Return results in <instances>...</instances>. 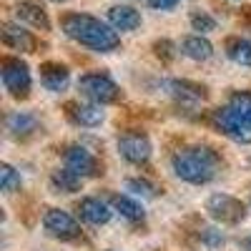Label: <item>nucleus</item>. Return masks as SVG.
<instances>
[{"label":"nucleus","mask_w":251,"mask_h":251,"mask_svg":"<svg viewBox=\"0 0 251 251\" xmlns=\"http://www.w3.org/2000/svg\"><path fill=\"white\" fill-rule=\"evenodd\" d=\"M0 188H3L5 194H13L15 188H20V174L8 163L0 166Z\"/></svg>","instance_id":"5701e85b"},{"label":"nucleus","mask_w":251,"mask_h":251,"mask_svg":"<svg viewBox=\"0 0 251 251\" xmlns=\"http://www.w3.org/2000/svg\"><path fill=\"white\" fill-rule=\"evenodd\" d=\"M63 158H66L68 169L75 171L78 176H98L100 174V166H98L96 156L88 149H83V146H71V149H66Z\"/></svg>","instance_id":"1a4fd4ad"},{"label":"nucleus","mask_w":251,"mask_h":251,"mask_svg":"<svg viewBox=\"0 0 251 251\" xmlns=\"http://www.w3.org/2000/svg\"><path fill=\"white\" fill-rule=\"evenodd\" d=\"M118 151L128 163L143 166L151 158V141L143 133H126V136L118 138Z\"/></svg>","instance_id":"6e6552de"},{"label":"nucleus","mask_w":251,"mask_h":251,"mask_svg":"<svg viewBox=\"0 0 251 251\" xmlns=\"http://www.w3.org/2000/svg\"><path fill=\"white\" fill-rule=\"evenodd\" d=\"M0 78L3 86L13 98H25L30 93V71L25 63H20L18 58H5L0 66Z\"/></svg>","instance_id":"39448f33"},{"label":"nucleus","mask_w":251,"mask_h":251,"mask_svg":"<svg viewBox=\"0 0 251 251\" xmlns=\"http://www.w3.org/2000/svg\"><path fill=\"white\" fill-rule=\"evenodd\" d=\"M201 241L208 249H219L224 244V236H221V231H216V228H203V231H201Z\"/></svg>","instance_id":"bb28decb"},{"label":"nucleus","mask_w":251,"mask_h":251,"mask_svg":"<svg viewBox=\"0 0 251 251\" xmlns=\"http://www.w3.org/2000/svg\"><path fill=\"white\" fill-rule=\"evenodd\" d=\"M206 211L211 214V219H216L221 224H231V226L241 224L246 219V206L228 194H214L206 201Z\"/></svg>","instance_id":"423d86ee"},{"label":"nucleus","mask_w":251,"mask_h":251,"mask_svg":"<svg viewBox=\"0 0 251 251\" xmlns=\"http://www.w3.org/2000/svg\"><path fill=\"white\" fill-rule=\"evenodd\" d=\"M40 80L48 91H63L71 80V73L60 63H46V66H40Z\"/></svg>","instance_id":"4468645a"},{"label":"nucleus","mask_w":251,"mask_h":251,"mask_svg":"<svg viewBox=\"0 0 251 251\" xmlns=\"http://www.w3.org/2000/svg\"><path fill=\"white\" fill-rule=\"evenodd\" d=\"M80 181H83V176L71 171L68 166L50 174V186L55 188L58 194H75V191H80Z\"/></svg>","instance_id":"a211bd4d"},{"label":"nucleus","mask_w":251,"mask_h":251,"mask_svg":"<svg viewBox=\"0 0 251 251\" xmlns=\"http://www.w3.org/2000/svg\"><path fill=\"white\" fill-rule=\"evenodd\" d=\"M53 3H63V0H53Z\"/></svg>","instance_id":"c756f323"},{"label":"nucleus","mask_w":251,"mask_h":251,"mask_svg":"<svg viewBox=\"0 0 251 251\" xmlns=\"http://www.w3.org/2000/svg\"><path fill=\"white\" fill-rule=\"evenodd\" d=\"M149 5L153 10H174L178 5V0H149Z\"/></svg>","instance_id":"cd10ccee"},{"label":"nucleus","mask_w":251,"mask_h":251,"mask_svg":"<svg viewBox=\"0 0 251 251\" xmlns=\"http://www.w3.org/2000/svg\"><path fill=\"white\" fill-rule=\"evenodd\" d=\"M68 118L83 128H96L103 123L106 113L100 111V103H68Z\"/></svg>","instance_id":"9d476101"},{"label":"nucleus","mask_w":251,"mask_h":251,"mask_svg":"<svg viewBox=\"0 0 251 251\" xmlns=\"http://www.w3.org/2000/svg\"><path fill=\"white\" fill-rule=\"evenodd\" d=\"M111 203H113V208L123 219H128V221H143V208L136 201H131L128 196H113Z\"/></svg>","instance_id":"412c9836"},{"label":"nucleus","mask_w":251,"mask_h":251,"mask_svg":"<svg viewBox=\"0 0 251 251\" xmlns=\"http://www.w3.org/2000/svg\"><path fill=\"white\" fill-rule=\"evenodd\" d=\"M3 43L8 48H13V50H20V53H33L35 46H38L35 38L28 30H23L20 25H15V23H5L3 25Z\"/></svg>","instance_id":"9b49d317"},{"label":"nucleus","mask_w":251,"mask_h":251,"mask_svg":"<svg viewBox=\"0 0 251 251\" xmlns=\"http://www.w3.org/2000/svg\"><path fill=\"white\" fill-rule=\"evenodd\" d=\"M43 228L53 239L60 241H75L80 236V224L68 211H60V208H48L43 216Z\"/></svg>","instance_id":"0eeeda50"},{"label":"nucleus","mask_w":251,"mask_h":251,"mask_svg":"<svg viewBox=\"0 0 251 251\" xmlns=\"http://www.w3.org/2000/svg\"><path fill=\"white\" fill-rule=\"evenodd\" d=\"M246 249H249V251H251V239H246Z\"/></svg>","instance_id":"c85d7f7f"},{"label":"nucleus","mask_w":251,"mask_h":251,"mask_svg":"<svg viewBox=\"0 0 251 251\" xmlns=\"http://www.w3.org/2000/svg\"><path fill=\"white\" fill-rule=\"evenodd\" d=\"M15 15H18V20H23V23H30L33 28L50 30V20H48L46 10L40 8L38 3H20L15 8Z\"/></svg>","instance_id":"dca6fc26"},{"label":"nucleus","mask_w":251,"mask_h":251,"mask_svg":"<svg viewBox=\"0 0 251 251\" xmlns=\"http://www.w3.org/2000/svg\"><path fill=\"white\" fill-rule=\"evenodd\" d=\"M181 53L186 55V58H191V60H208L214 55V46L208 43L206 38H201V35H188L183 43H181Z\"/></svg>","instance_id":"f3484780"},{"label":"nucleus","mask_w":251,"mask_h":251,"mask_svg":"<svg viewBox=\"0 0 251 251\" xmlns=\"http://www.w3.org/2000/svg\"><path fill=\"white\" fill-rule=\"evenodd\" d=\"M214 123L236 143H251V121L236 106H231V103L214 111Z\"/></svg>","instance_id":"7ed1b4c3"},{"label":"nucleus","mask_w":251,"mask_h":251,"mask_svg":"<svg viewBox=\"0 0 251 251\" xmlns=\"http://www.w3.org/2000/svg\"><path fill=\"white\" fill-rule=\"evenodd\" d=\"M63 30H66V35L73 38L75 43L86 46L91 50H98V53H113L121 46V38L111 25H106L103 20L86 15V13L66 15L63 18Z\"/></svg>","instance_id":"f257e3e1"},{"label":"nucleus","mask_w":251,"mask_h":251,"mask_svg":"<svg viewBox=\"0 0 251 251\" xmlns=\"http://www.w3.org/2000/svg\"><path fill=\"white\" fill-rule=\"evenodd\" d=\"M226 55L231 58L236 66L251 68V43L244 38H228L226 40Z\"/></svg>","instance_id":"aec40b11"},{"label":"nucleus","mask_w":251,"mask_h":251,"mask_svg":"<svg viewBox=\"0 0 251 251\" xmlns=\"http://www.w3.org/2000/svg\"><path fill=\"white\" fill-rule=\"evenodd\" d=\"M78 214H80L83 221H88L93 226H103V224L111 221V208L100 199H83L78 203Z\"/></svg>","instance_id":"f8f14e48"},{"label":"nucleus","mask_w":251,"mask_h":251,"mask_svg":"<svg viewBox=\"0 0 251 251\" xmlns=\"http://www.w3.org/2000/svg\"><path fill=\"white\" fill-rule=\"evenodd\" d=\"M231 106H236L251 121V93H234L231 96Z\"/></svg>","instance_id":"a878e982"},{"label":"nucleus","mask_w":251,"mask_h":251,"mask_svg":"<svg viewBox=\"0 0 251 251\" xmlns=\"http://www.w3.org/2000/svg\"><path fill=\"white\" fill-rule=\"evenodd\" d=\"M169 93L178 100H188V103H196V100H203L206 98V88L199 86V83H191V80H169L166 83Z\"/></svg>","instance_id":"2eb2a0df"},{"label":"nucleus","mask_w":251,"mask_h":251,"mask_svg":"<svg viewBox=\"0 0 251 251\" xmlns=\"http://www.w3.org/2000/svg\"><path fill=\"white\" fill-rule=\"evenodd\" d=\"M191 28L199 30V33H211V30H216V20L206 13H194L191 15Z\"/></svg>","instance_id":"b1692460"},{"label":"nucleus","mask_w":251,"mask_h":251,"mask_svg":"<svg viewBox=\"0 0 251 251\" xmlns=\"http://www.w3.org/2000/svg\"><path fill=\"white\" fill-rule=\"evenodd\" d=\"M108 23L116 30H136L141 25V13L131 5H113L108 10Z\"/></svg>","instance_id":"ddd939ff"},{"label":"nucleus","mask_w":251,"mask_h":251,"mask_svg":"<svg viewBox=\"0 0 251 251\" xmlns=\"http://www.w3.org/2000/svg\"><path fill=\"white\" fill-rule=\"evenodd\" d=\"M78 91L91 98L93 103H113L121 98V88L116 86V83L108 78V75H103V73H88V75H83L78 80Z\"/></svg>","instance_id":"20e7f679"},{"label":"nucleus","mask_w":251,"mask_h":251,"mask_svg":"<svg viewBox=\"0 0 251 251\" xmlns=\"http://www.w3.org/2000/svg\"><path fill=\"white\" fill-rule=\"evenodd\" d=\"M126 188H128L131 194L141 196V199H156L158 196V188L151 181H146V178H128L126 181Z\"/></svg>","instance_id":"4be33fe9"},{"label":"nucleus","mask_w":251,"mask_h":251,"mask_svg":"<svg viewBox=\"0 0 251 251\" xmlns=\"http://www.w3.org/2000/svg\"><path fill=\"white\" fill-rule=\"evenodd\" d=\"M171 169L181 181L201 186V183H208L216 176L219 156L211 149H206V146H191V149H181V151L174 153Z\"/></svg>","instance_id":"f03ea898"},{"label":"nucleus","mask_w":251,"mask_h":251,"mask_svg":"<svg viewBox=\"0 0 251 251\" xmlns=\"http://www.w3.org/2000/svg\"><path fill=\"white\" fill-rule=\"evenodd\" d=\"M153 50H156V55L163 60V63H171L174 58H176V46L171 43V40H156L153 43Z\"/></svg>","instance_id":"393cba45"},{"label":"nucleus","mask_w":251,"mask_h":251,"mask_svg":"<svg viewBox=\"0 0 251 251\" xmlns=\"http://www.w3.org/2000/svg\"><path fill=\"white\" fill-rule=\"evenodd\" d=\"M5 128L13 136H28V133L38 131V118L33 113H25V111H15L5 118Z\"/></svg>","instance_id":"6ab92c4d"}]
</instances>
